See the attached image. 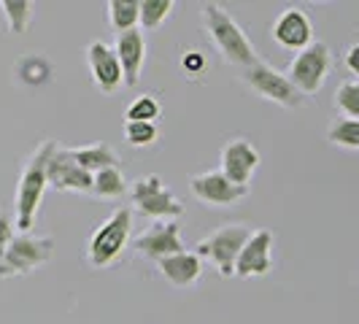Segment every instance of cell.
<instances>
[{
	"label": "cell",
	"mask_w": 359,
	"mask_h": 324,
	"mask_svg": "<svg viewBox=\"0 0 359 324\" xmlns=\"http://www.w3.org/2000/svg\"><path fill=\"white\" fill-rule=\"evenodd\" d=\"M57 144L43 141L36 151L27 157L17 181V198H14V214H17L19 233H30L36 222L38 205L43 200V192L49 187V160H52Z\"/></svg>",
	"instance_id": "cell-1"
},
{
	"label": "cell",
	"mask_w": 359,
	"mask_h": 324,
	"mask_svg": "<svg viewBox=\"0 0 359 324\" xmlns=\"http://www.w3.org/2000/svg\"><path fill=\"white\" fill-rule=\"evenodd\" d=\"M203 25H205V33L211 38V43L224 57V62L238 65L243 71L252 68L254 62H257V52H254L249 36L243 33V27L222 6L205 3L203 6Z\"/></svg>",
	"instance_id": "cell-2"
},
{
	"label": "cell",
	"mask_w": 359,
	"mask_h": 324,
	"mask_svg": "<svg viewBox=\"0 0 359 324\" xmlns=\"http://www.w3.org/2000/svg\"><path fill=\"white\" fill-rule=\"evenodd\" d=\"M130 227H133V208L122 205L92 233L90 246H87V262L92 268H108L122 257L130 238Z\"/></svg>",
	"instance_id": "cell-3"
},
{
	"label": "cell",
	"mask_w": 359,
	"mask_h": 324,
	"mask_svg": "<svg viewBox=\"0 0 359 324\" xmlns=\"http://www.w3.org/2000/svg\"><path fill=\"white\" fill-rule=\"evenodd\" d=\"M254 235V227L249 224H222L219 230H214L211 235H205L198 243V257L203 259H211L219 273L224 278L235 276V262H238V254L246 246V241Z\"/></svg>",
	"instance_id": "cell-4"
},
{
	"label": "cell",
	"mask_w": 359,
	"mask_h": 324,
	"mask_svg": "<svg viewBox=\"0 0 359 324\" xmlns=\"http://www.w3.org/2000/svg\"><path fill=\"white\" fill-rule=\"evenodd\" d=\"M54 252V238L49 235H30L19 233L6 257L0 259V278H11V276H27L36 268L46 265L52 259Z\"/></svg>",
	"instance_id": "cell-5"
},
{
	"label": "cell",
	"mask_w": 359,
	"mask_h": 324,
	"mask_svg": "<svg viewBox=\"0 0 359 324\" xmlns=\"http://www.w3.org/2000/svg\"><path fill=\"white\" fill-rule=\"evenodd\" d=\"M130 203L135 211H141L144 216H151V219H160V222H170L176 216L184 214V205L181 200L168 192V187L162 184L160 176H141L130 184Z\"/></svg>",
	"instance_id": "cell-6"
},
{
	"label": "cell",
	"mask_w": 359,
	"mask_h": 324,
	"mask_svg": "<svg viewBox=\"0 0 359 324\" xmlns=\"http://www.w3.org/2000/svg\"><path fill=\"white\" fill-rule=\"evenodd\" d=\"M332 68L330 46L322 41H313L308 49L297 52V57L289 62L287 79L294 84L300 95H316L327 81V73Z\"/></svg>",
	"instance_id": "cell-7"
},
{
	"label": "cell",
	"mask_w": 359,
	"mask_h": 324,
	"mask_svg": "<svg viewBox=\"0 0 359 324\" xmlns=\"http://www.w3.org/2000/svg\"><path fill=\"white\" fill-rule=\"evenodd\" d=\"M243 81L252 87L257 95H262L270 103H278L284 108H297L303 106V95L294 90V84L289 81L284 73L270 68L268 62L257 60L252 68L243 71Z\"/></svg>",
	"instance_id": "cell-8"
},
{
	"label": "cell",
	"mask_w": 359,
	"mask_h": 324,
	"mask_svg": "<svg viewBox=\"0 0 359 324\" xmlns=\"http://www.w3.org/2000/svg\"><path fill=\"white\" fill-rule=\"evenodd\" d=\"M192 187V195L205 203V205H216V208H224V205H233L238 200H243L249 195V187H238L227 179L222 170H205L189 179Z\"/></svg>",
	"instance_id": "cell-9"
},
{
	"label": "cell",
	"mask_w": 359,
	"mask_h": 324,
	"mask_svg": "<svg viewBox=\"0 0 359 324\" xmlns=\"http://www.w3.org/2000/svg\"><path fill=\"white\" fill-rule=\"evenodd\" d=\"M135 252L141 254V257H146V259H154V262H160L165 257H173V254L187 252L184 249V241H181L179 224L173 219L151 224L146 233H141L135 238Z\"/></svg>",
	"instance_id": "cell-10"
},
{
	"label": "cell",
	"mask_w": 359,
	"mask_h": 324,
	"mask_svg": "<svg viewBox=\"0 0 359 324\" xmlns=\"http://www.w3.org/2000/svg\"><path fill=\"white\" fill-rule=\"evenodd\" d=\"M95 176L71 157L68 149H54L49 160V187L60 192H92Z\"/></svg>",
	"instance_id": "cell-11"
},
{
	"label": "cell",
	"mask_w": 359,
	"mask_h": 324,
	"mask_svg": "<svg viewBox=\"0 0 359 324\" xmlns=\"http://www.w3.org/2000/svg\"><path fill=\"white\" fill-rule=\"evenodd\" d=\"M87 65H90L92 81L97 84L100 92H116L125 84L122 62L114 52V46H108L103 41H92L87 46Z\"/></svg>",
	"instance_id": "cell-12"
},
{
	"label": "cell",
	"mask_w": 359,
	"mask_h": 324,
	"mask_svg": "<svg viewBox=\"0 0 359 324\" xmlns=\"http://www.w3.org/2000/svg\"><path fill=\"white\" fill-rule=\"evenodd\" d=\"M273 41L284 49L292 52H303L313 43V25L303 8H287L281 11L278 19L273 22Z\"/></svg>",
	"instance_id": "cell-13"
},
{
	"label": "cell",
	"mask_w": 359,
	"mask_h": 324,
	"mask_svg": "<svg viewBox=\"0 0 359 324\" xmlns=\"http://www.w3.org/2000/svg\"><path fill=\"white\" fill-rule=\"evenodd\" d=\"M259 165V151L246 138H233L222 149V173L238 187H249Z\"/></svg>",
	"instance_id": "cell-14"
},
{
	"label": "cell",
	"mask_w": 359,
	"mask_h": 324,
	"mask_svg": "<svg viewBox=\"0 0 359 324\" xmlns=\"http://www.w3.org/2000/svg\"><path fill=\"white\" fill-rule=\"evenodd\" d=\"M273 233L270 230H254V235L246 241V246L238 254L235 262V276L238 278H252V276H265L273 268Z\"/></svg>",
	"instance_id": "cell-15"
},
{
	"label": "cell",
	"mask_w": 359,
	"mask_h": 324,
	"mask_svg": "<svg viewBox=\"0 0 359 324\" xmlns=\"http://www.w3.org/2000/svg\"><path fill=\"white\" fill-rule=\"evenodd\" d=\"M114 52L122 62V73H125V84L127 87H135L141 81V68L146 62V36L135 27L130 33H122L116 38V46Z\"/></svg>",
	"instance_id": "cell-16"
},
{
	"label": "cell",
	"mask_w": 359,
	"mask_h": 324,
	"mask_svg": "<svg viewBox=\"0 0 359 324\" xmlns=\"http://www.w3.org/2000/svg\"><path fill=\"white\" fill-rule=\"evenodd\" d=\"M162 278L170 281L173 287H192L198 284L200 273H203V259L198 257V252H181L173 257H165L157 262Z\"/></svg>",
	"instance_id": "cell-17"
},
{
	"label": "cell",
	"mask_w": 359,
	"mask_h": 324,
	"mask_svg": "<svg viewBox=\"0 0 359 324\" xmlns=\"http://www.w3.org/2000/svg\"><path fill=\"white\" fill-rule=\"evenodd\" d=\"M71 157L84 170H90L92 176L106 170V168H119V154L106 144H95V146H79V149H68Z\"/></svg>",
	"instance_id": "cell-18"
},
{
	"label": "cell",
	"mask_w": 359,
	"mask_h": 324,
	"mask_svg": "<svg viewBox=\"0 0 359 324\" xmlns=\"http://www.w3.org/2000/svg\"><path fill=\"white\" fill-rule=\"evenodd\" d=\"M108 25L122 36L135 30V25L141 22V3L135 0H108Z\"/></svg>",
	"instance_id": "cell-19"
},
{
	"label": "cell",
	"mask_w": 359,
	"mask_h": 324,
	"mask_svg": "<svg viewBox=\"0 0 359 324\" xmlns=\"http://www.w3.org/2000/svg\"><path fill=\"white\" fill-rule=\"evenodd\" d=\"M92 192L103 200H119V198H125L130 189H127V181L119 168H106V170L95 173Z\"/></svg>",
	"instance_id": "cell-20"
},
{
	"label": "cell",
	"mask_w": 359,
	"mask_h": 324,
	"mask_svg": "<svg viewBox=\"0 0 359 324\" xmlns=\"http://www.w3.org/2000/svg\"><path fill=\"white\" fill-rule=\"evenodd\" d=\"M0 11H3L6 25H8L11 33H25L30 19H33V3H27V0H3Z\"/></svg>",
	"instance_id": "cell-21"
},
{
	"label": "cell",
	"mask_w": 359,
	"mask_h": 324,
	"mask_svg": "<svg viewBox=\"0 0 359 324\" xmlns=\"http://www.w3.org/2000/svg\"><path fill=\"white\" fill-rule=\"evenodd\" d=\"M327 138L341 149H354L359 151V119H335L330 130H327Z\"/></svg>",
	"instance_id": "cell-22"
},
{
	"label": "cell",
	"mask_w": 359,
	"mask_h": 324,
	"mask_svg": "<svg viewBox=\"0 0 359 324\" xmlns=\"http://www.w3.org/2000/svg\"><path fill=\"white\" fill-rule=\"evenodd\" d=\"M335 108L343 114V119H359V79L341 81L335 90Z\"/></svg>",
	"instance_id": "cell-23"
},
{
	"label": "cell",
	"mask_w": 359,
	"mask_h": 324,
	"mask_svg": "<svg viewBox=\"0 0 359 324\" xmlns=\"http://www.w3.org/2000/svg\"><path fill=\"white\" fill-rule=\"evenodd\" d=\"M176 3L173 0H141V25L144 30L160 27L165 19L173 14Z\"/></svg>",
	"instance_id": "cell-24"
},
{
	"label": "cell",
	"mask_w": 359,
	"mask_h": 324,
	"mask_svg": "<svg viewBox=\"0 0 359 324\" xmlns=\"http://www.w3.org/2000/svg\"><path fill=\"white\" fill-rule=\"evenodd\" d=\"M160 103H157V97H151V95H141V97H135L130 106H127V114L125 119L127 122H157L160 119Z\"/></svg>",
	"instance_id": "cell-25"
},
{
	"label": "cell",
	"mask_w": 359,
	"mask_h": 324,
	"mask_svg": "<svg viewBox=\"0 0 359 324\" xmlns=\"http://www.w3.org/2000/svg\"><path fill=\"white\" fill-rule=\"evenodd\" d=\"M125 138L130 146H151L160 138L157 122H125Z\"/></svg>",
	"instance_id": "cell-26"
},
{
	"label": "cell",
	"mask_w": 359,
	"mask_h": 324,
	"mask_svg": "<svg viewBox=\"0 0 359 324\" xmlns=\"http://www.w3.org/2000/svg\"><path fill=\"white\" fill-rule=\"evenodd\" d=\"M17 71L27 84H41V81L49 79V62L36 57V54H30V57H25V60L19 62Z\"/></svg>",
	"instance_id": "cell-27"
},
{
	"label": "cell",
	"mask_w": 359,
	"mask_h": 324,
	"mask_svg": "<svg viewBox=\"0 0 359 324\" xmlns=\"http://www.w3.org/2000/svg\"><path fill=\"white\" fill-rule=\"evenodd\" d=\"M14 238H17V233H14V222H11V216L0 211V259L6 257V252H8V246H11Z\"/></svg>",
	"instance_id": "cell-28"
},
{
	"label": "cell",
	"mask_w": 359,
	"mask_h": 324,
	"mask_svg": "<svg viewBox=\"0 0 359 324\" xmlns=\"http://www.w3.org/2000/svg\"><path fill=\"white\" fill-rule=\"evenodd\" d=\"M343 60H346V68L359 79V43H351V46L346 49V57H343Z\"/></svg>",
	"instance_id": "cell-29"
},
{
	"label": "cell",
	"mask_w": 359,
	"mask_h": 324,
	"mask_svg": "<svg viewBox=\"0 0 359 324\" xmlns=\"http://www.w3.org/2000/svg\"><path fill=\"white\" fill-rule=\"evenodd\" d=\"M203 68V54L200 52H187L184 54V71H200Z\"/></svg>",
	"instance_id": "cell-30"
}]
</instances>
